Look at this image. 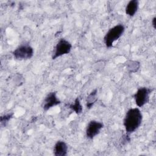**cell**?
Masks as SVG:
<instances>
[{"mask_svg":"<svg viewBox=\"0 0 156 156\" xmlns=\"http://www.w3.org/2000/svg\"><path fill=\"white\" fill-rule=\"evenodd\" d=\"M143 121V114L138 108H132L126 112L123 125L126 133L129 135L136 131L141 126Z\"/></svg>","mask_w":156,"mask_h":156,"instance_id":"1","label":"cell"},{"mask_svg":"<svg viewBox=\"0 0 156 156\" xmlns=\"http://www.w3.org/2000/svg\"><path fill=\"white\" fill-rule=\"evenodd\" d=\"M124 31L125 27L122 24H118L110 28L104 37V41L105 46L107 48H112L114 42L118 40L122 35Z\"/></svg>","mask_w":156,"mask_h":156,"instance_id":"2","label":"cell"},{"mask_svg":"<svg viewBox=\"0 0 156 156\" xmlns=\"http://www.w3.org/2000/svg\"><path fill=\"white\" fill-rule=\"evenodd\" d=\"M34 49L29 44L24 43L18 46L13 52V57L18 60H28L34 55Z\"/></svg>","mask_w":156,"mask_h":156,"instance_id":"3","label":"cell"},{"mask_svg":"<svg viewBox=\"0 0 156 156\" xmlns=\"http://www.w3.org/2000/svg\"><path fill=\"white\" fill-rule=\"evenodd\" d=\"M71 43L66 39L62 38L57 43L54 51L52 54V59L55 60L56 58L69 54L72 49Z\"/></svg>","mask_w":156,"mask_h":156,"instance_id":"4","label":"cell"},{"mask_svg":"<svg viewBox=\"0 0 156 156\" xmlns=\"http://www.w3.org/2000/svg\"><path fill=\"white\" fill-rule=\"evenodd\" d=\"M154 89L143 87H140L133 95L136 105L138 107H142L149 101V96Z\"/></svg>","mask_w":156,"mask_h":156,"instance_id":"5","label":"cell"},{"mask_svg":"<svg viewBox=\"0 0 156 156\" xmlns=\"http://www.w3.org/2000/svg\"><path fill=\"white\" fill-rule=\"evenodd\" d=\"M103 127L104 124L102 122L96 120H91L86 127L85 134L87 138L89 140H93L100 133Z\"/></svg>","mask_w":156,"mask_h":156,"instance_id":"6","label":"cell"},{"mask_svg":"<svg viewBox=\"0 0 156 156\" xmlns=\"http://www.w3.org/2000/svg\"><path fill=\"white\" fill-rule=\"evenodd\" d=\"M60 103L61 101L57 96V93L55 91H51L44 98L41 104V107L44 111H48Z\"/></svg>","mask_w":156,"mask_h":156,"instance_id":"7","label":"cell"},{"mask_svg":"<svg viewBox=\"0 0 156 156\" xmlns=\"http://www.w3.org/2000/svg\"><path fill=\"white\" fill-rule=\"evenodd\" d=\"M68 146L64 141L58 140L54 145V155L55 156H66L68 153Z\"/></svg>","mask_w":156,"mask_h":156,"instance_id":"8","label":"cell"},{"mask_svg":"<svg viewBox=\"0 0 156 156\" xmlns=\"http://www.w3.org/2000/svg\"><path fill=\"white\" fill-rule=\"evenodd\" d=\"M139 7V2L138 0H130L126 6L125 12L128 16L132 17L137 12Z\"/></svg>","mask_w":156,"mask_h":156,"instance_id":"9","label":"cell"},{"mask_svg":"<svg viewBox=\"0 0 156 156\" xmlns=\"http://www.w3.org/2000/svg\"><path fill=\"white\" fill-rule=\"evenodd\" d=\"M97 93L98 90L94 89L87 96L86 98V107L88 109L91 108L96 102L98 101Z\"/></svg>","mask_w":156,"mask_h":156,"instance_id":"10","label":"cell"},{"mask_svg":"<svg viewBox=\"0 0 156 156\" xmlns=\"http://www.w3.org/2000/svg\"><path fill=\"white\" fill-rule=\"evenodd\" d=\"M68 107L74 111L76 114L79 115L82 113V110H83V107L82 105L80 103V101L79 98H76V99L74 100V103L70 104L68 105Z\"/></svg>","mask_w":156,"mask_h":156,"instance_id":"11","label":"cell"},{"mask_svg":"<svg viewBox=\"0 0 156 156\" xmlns=\"http://www.w3.org/2000/svg\"><path fill=\"white\" fill-rule=\"evenodd\" d=\"M140 66V62L136 60H129L126 64L127 69L130 73L136 72L139 69Z\"/></svg>","mask_w":156,"mask_h":156,"instance_id":"12","label":"cell"},{"mask_svg":"<svg viewBox=\"0 0 156 156\" xmlns=\"http://www.w3.org/2000/svg\"><path fill=\"white\" fill-rule=\"evenodd\" d=\"M14 113H8L4 115H2L0 117L1 125L2 127H5L8 124L9 121L13 118Z\"/></svg>","mask_w":156,"mask_h":156,"instance_id":"13","label":"cell"},{"mask_svg":"<svg viewBox=\"0 0 156 156\" xmlns=\"http://www.w3.org/2000/svg\"><path fill=\"white\" fill-rule=\"evenodd\" d=\"M152 26L154 29H156V17L154 16L152 20Z\"/></svg>","mask_w":156,"mask_h":156,"instance_id":"14","label":"cell"}]
</instances>
